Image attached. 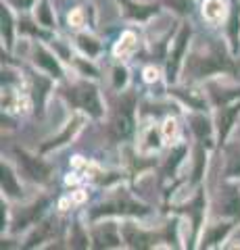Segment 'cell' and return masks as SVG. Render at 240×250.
I'll use <instances>...</instances> for the list:
<instances>
[{
	"label": "cell",
	"mask_w": 240,
	"mask_h": 250,
	"mask_svg": "<svg viewBox=\"0 0 240 250\" xmlns=\"http://www.w3.org/2000/svg\"><path fill=\"white\" fill-rule=\"evenodd\" d=\"M36 62H38V65H42L44 69H48V71L55 75V77H61V67L57 65V61L52 59L46 50H42V48L36 50Z\"/></svg>",
	"instance_id": "cell-9"
},
{
	"label": "cell",
	"mask_w": 240,
	"mask_h": 250,
	"mask_svg": "<svg viewBox=\"0 0 240 250\" xmlns=\"http://www.w3.org/2000/svg\"><path fill=\"white\" fill-rule=\"evenodd\" d=\"M209 17H215V15H218V9H215V6H219V2H218V0H209Z\"/></svg>",
	"instance_id": "cell-21"
},
{
	"label": "cell",
	"mask_w": 240,
	"mask_h": 250,
	"mask_svg": "<svg viewBox=\"0 0 240 250\" xmlns=\"http://www.w3.org/2000/svg\"><path fill=\"white\" fill-rule=\"evenodd\" d=\"M46 233H50V223L42 225L40 233H36V236H34L32 240H29V244H27V246H36V244H38V242H40V240H44V236H46Z\"/></svg>",
	"instance_id": "cell-17"
},
{
	"label": "cell",
	"mask_w": 240,
	"mask_h": 250,
	"mask_svg": "<svg viewBox=\"0 0 240 250\" xmlns=\"http://www.w3.org/2000/svg\"><path fill=\"white\" fill-rule=\"evenodd\" d=\"M131 108H134V96H128L121 100V104L111 121V136L115 140H123L134 129V119H131Z\"/></svg>",
	"instance_id": "cell-1"
},
{
	"label": "cell",
	"mask_w": 240,
	"mask_h": 250,
	"mask_svg": "<svg viewBox=\"0 0 240 250\" xmlns=\"http://www.w3.org/2000/svg\"><path fill=\"white\" fill-rule=\"evenodd\" d=\"M94 246L96 248H115L119 246V233L113 223H107L94 231Z\"/></svg>",
	"instance_id": "cell-3"
},
{
	"label": "cell",
	"mask_w": 240,
	"mask_h": 250,
	"mask_svg": "<svg viewBox=\"0 0 240 250\" xmlns=\"http://www.w3.org/2000/svg\"><path fill=\"white\" fill-rule=\"evenodd\" d=\"M167 2L180 13H188L190 11V0H167Z\"/></svg>",
	"instance_id": "cell-16"
},
{
	"label": "cell",
	"mask_w": 240,
	"mask_h": 250,
	"mask_svg": "<svg viewBox=\"0 0 240 250\" xmlns=\"http://www.w3.org/2000/svg\"><path fill=\"white\" fill-rule=\"evenodd\" d=\"M230 229V225H223V228H218V229H213L211 233H209L207 236V244H215V242H218L219 238H223L226 236V231Z\"/></svg>",
	"instance_id": "cell-14"
},
{
	"label": "cell",
	"mask_w": 240,
	"mask_h": 250,
	"mask_svg": "<svg viewBox=\"0 0 240 250\" xmlns=\"http://www.w3.org/2000/svg\"><path fill=\"white\" fill-rule=\"evenodd\" d=\"M0 19H2V34L6 36V40H11V17L4 9H2V13H0Z\"/></svg>",
	"instance_id": "cell-15"
},
{
	"label": "cell",
	"mask_w": 240,
	"mask_h": 250,
	"mask_svg": "<svg viewBox=\"0 0 240 250\" xmlns=\"http://www.w3.org/2000/svg\"><path fill=\"white\" fill-rule=\"evenodd\" d=\"M151 146H159V136L154 134V131H151V142H149Z\"/></svg>",
	"instance_id": "cell-23"
},
{
	"label": "cell",
	"mask_w": 240,
	"mask_h": 250,
	"mask_svg": "<svg viewBox=\"0 0 240 250\" xmlns=\"http://www.w3.org/2000/svg\"><path fill=\"white\" fill-rule=\"evenodd\" d=\"M0 173H2V188H4V192H9L11 196H19V186H17V182H15L11 169L2 165Z\"/></svg>",
	"instance_id": "cell-11"
},
{
	"label": "cell",
	"mask_w": 240,
	"mask_h": 250,
	"mask_svg": "<svg viewBox=\"0 0 240 250\" xmlns=\"http://www.w3.org/2000/svg\"><path fill=\"white\" fill-rule=\"evenodd\" d=\"M40 21L44 23V25H52L50 11H48V6H46V4H42V6H40Z\"/></svg>",
	"instance_id": "cell-18"
},
{
	"label": "cell",
	"mask_w": 240,
	"mask_h": 250,
	"mask_svg": "<svg viewBox=\"0 0 240 250\" xmlns=\"http://www.w3.org/2000/svg\"><path fill=\"white\" fill-rule=\"evenodd\" d=\"M230 175H240V154H236L230 163V169H228Z\"/></svg>",
	"instance_id": "cell-19"
},
{
	"label": "cell",
	"mask_w": 240,
	"mask_h": 250,
	"mask_svg": "<svg viewBox=\"0 0 240 250\" xmlns=\"http://www.w3.org/2000/svg\"><path fill=\"white\" fill-rule=\"evenodd\" d=\"M188 36H190V29L184 27L177 36V42H175V50L172 52V59H169V65H167V77L174 80L175 73H177V67H180V59L184 54V48H186V42H188Z\"/></svg>",
	"instance_id": "cell-4"
},
{
	"label": "cell",
	"mask_w": 240,
	"mask_h": 250,
	"mask_svg": "<svg viewBox=\"0 0 240 250\" xmlns=\"http://www.w3.org/2000/svg\"><path fill=\"white\" fill-rule=\"evenodd\" d=\"M67 98L71 100L75 106L86 108V111L92 113L94 117L100 115V103H98L96 90L92 88V85H88V83H77V85H73V88L67 92Z\"/></svg>",
	"instance_id": "cell-2"
},
{
	"label": "cell",
	"mask_w": 240,
	"mask_h": 250,
	"mask_svg": "<svg viewBox=\"0 0 240 250\" xmlns=\"http://www.w3.org/2000/svg\"><path fill=\"white\" fill-rule=\"evenodd\" d=\"M223 213L240 217V196L236 190H228L226 196H223Z\"/></svg>",
	"instance_id": "cell-10"
},
{
	"label": "cell",
	"mask_w": 240,
	"mask_h": 250,
	"mask_svg": "<svg viewBox=\"0 0 240 250\" xmlns=\"http://www.w3.org/2000/svg\"><path fill=\"white\" fill-rule=\"evenodd\" d=\"M238 113H240V104L238 106H230V108H226V111H221V115H219V136L221 138L228 136V131H230L232 123H234Z\"/></svg>",
	"instance_id": "cell-8"
},
{
	"label": "cell",
	"mask_w": 240,
	"mask_h": 250,
	"mask_svg": "<svg viewBox=\"0 0 240 250\" xmlns=\"http://www.w3.org/2000/svg\"><path fill=\"white\" fill-rule=\"evenodd\" d=\"M126 82V71L123 69H115V85H121Z\"/></svg>",
	"instance_id": "cell-20"
},
{
	"label": "cell",
	"mask_w": 240,
	"mask_h": 250,
	"mask_svg": "<svg viewBox=\"0 0 240 250\" xmlns=\"http://www.w3.org/2000/svg\"><path fill=\"white\" fill-rule=\"evenodd\" d=\"M90 40H82V46H84V48H86V50H90V52H94L96 50V46L94 44H88Z\"/></svg>",
	"instance_id": "cell-22"
},
{
	"label": "cell",
	"mask_w": 240,
	"mask_h": 250,
	"mask_svg": "<svg viewBox=\"0 0 240 250\" xmlns=\"http://www.w3.org/2000/svg\"><path fill=\"white\" fill-rule=\"evenodd\" d=\"M192 127H195V131L200 138L209 136V123H207V119H203V117H196V119L192 121Z\"/></svg>",
	"instance_id": "cell-13"
},
{
	"label": "cell",
	"mask_w": 240,
	"mask_h": 250,
	"mask_svg": "<svg viewBox=\"0 0 240 250\" xmlns=\"http://www.w3.org/2000/svg\"><path fill=\"white\" fill-rule=\"evenodd\" d=\"M77 123H80L77 119H75L73 123H69V127L63 131V136H61V138H57V140H52L50 144H46V146H44V150H48V148H52V146H59V144H63V142H65V140H67L69 136H73V131L77 129Z\"/></svg>",
	"instance_id": "cell-12"
},
{
	"label": "cell",
	"mask_w": 240,
	"mask_h": 250,
	"mask_svg": "<svg viewBox=\"0 0 240 250\" xmlns=\"http://www.w3.org/2000/svg\"><path fill=\"white\" fill-rule=\"evenodd\" d=\"M103 213H130V215H144V213H146V208H144V207H140V205H134V202L123 200V202H117V205L100 207L94 215L98 217V215H103Z\"/></svg>",
	"instance_id": "cell-6"
},
{
	"label": "cell",
	"mask_w": 240,
	"mask_h": 250,
	"mask_svg": "<svg viewBox=\"0 0 240 250\" xmlns=\"http://www.w3.org/2000/svg\"><path fill=\"white\" fill-rule=\"evenodd\" d=\"M19 161H21V165L23 169H25V173L36 179V182H44L46 177H48V167L44 165V163H40L38 159H32V156H27V154H19Z\"/></svg>",
	"instance_id": "cell-5"
},
{
	"label": "cell",
	"mask_w": 240,
	"mask_h": 250,
	"mask_svg": "<svg viewBox=\"0 0 240 250\" xmlns=\"http://www.w3.org/2000/svg\"><path fill=\"white\" fill-rule=\"evenodd\" d=\"M123 236H126V242L131 248H149V244H151V238L146 236L144 231L134 228V225H126V228H123Z\"/></svg>",
	"instance_id": "cell-7"
}]
</instances>
